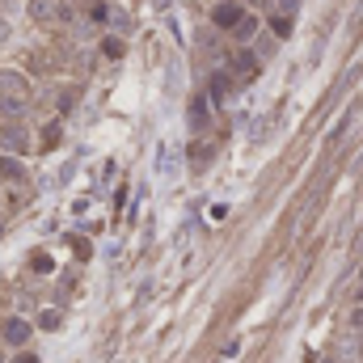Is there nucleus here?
I'll use <instances>...</instances> for the list:
<instances>
[{
	"label": "nucleus",
	"instance_id": "423d86ee",
	"mask_svg": "<svg viewBox=\"0 0 363 363\" xmlns=\"http://www.w3.org/2000/svg\"><path fill=\"white\" fill-rule=\"evenodd\" d=\"M271 30H274V38H287V34H291V17H279V13H274Z\"/></svg>",
	"mask_w": 363,
	"mask_h": 363
},
{
	"label": "nucleus",
	"instance_id": "0eeeda50",
	"mask_svg": "<svg viewBox=\"0 0 363 363\" xmlns=\"http://www.w3.org/2000/svg\"><path fill=\"white\" fill-rule=\"evenodd\" d=\"M296 9H300V0H279V17H296Z\"/></svg>",
	"mask_w": 363,
	"mask_h": 363
},
{
	"label": "nucleus",
	"instance_id": "f257e3e1",
	"mask_svg": "<svg viewBox=\"0 0 363 363\" xmlns=\"http://www.w3.org/2000/svg\"><path fill=\"white\" fill-rule=\"evenodd\" d=\"M245 17H250V13H245L237 0H224V4H216V13H211V21H216L220 30H228V34H237Z\"/></svg>",
	"mask_w": 363,
	"mask_h": 363
},
{
	"label": "nucleus",
	"instance_id": "20e7f679",
	"mask_svg": "<svg viewBox=\"0 0 363 363\" xmlns=\"http://www.w3.org/2000/svg\"><path fill=\"white\" fill-rule=\"evenodd\" d=\"M9 152H26V131L21 127H4V140H0Z\"/></svg>",
	"mask_w": 363,
	"mask_h": 363
},
{
	"label": "nucleus",
	"instance_id": "39448f33",
	"mask_svg": "<svg viewBox=\"0 0 363 363\" xmlns=\"http://www.w3.org/2000/svg\"><path fill=\"white\" fill-rule=\"evenodd\" d=\"M254 34H258V17H245V21H241V30H237V38H241V43H250Z\"/></svg>",
	"mask_w": 363,
	"mask_h": 363
},
{
	"label": "nucleus",
	"instance_id": "f03ea898",
	"mask_svg": "<svg viewBox=\"0 0 363 363\" xmlns=\"http://www.w3.org/2000/svg\"><path fill=\"white\" fill-rule=\"evenodd\" d=\"M4 342L9 347H26L30 342V321L26 317H9L4 321Z\"/></svg>",
	"mask_w": 363,
	"mask_h": 363
},
{
	"label": "nucleus",
	"instance_id": "7ed1b4c3",
	"mask_svg": "<svg viewBox=\"0 0 363 363\" xmlns=\"http://www.w3.org/2000/svg\"><path fill=\"white\" fill-rule=\"evenodd\" d=\"M233 89H237V77H233L228 68H220V72L211 77V101H224Z\"/></svg>",
	"mask_w": 363,
	"mask_h": 363
},
{
	"label": "nucleus",
	"instance_id": "6e6552de",
	"mask_svg": "<svg viewBox=\"0 0 363 363\" xmlns=\"http://www.w3.org/2000/svg\"><path fill=\"white\" fill-rule=\"evenodd\" d=\"M355 300H363V271H359V283H355Z\"/></svg>",
	"mask_w": 363,
	"mask_h": 363
}]
</instances>
